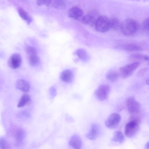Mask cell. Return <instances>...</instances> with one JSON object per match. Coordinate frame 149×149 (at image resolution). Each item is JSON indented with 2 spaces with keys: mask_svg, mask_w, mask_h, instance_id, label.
<instances>
[{
  "mask_svg": "<svg viewBox=\"0 0 149 149\" xmlns=\"http://www.w3.org/2000/svg\"><path fill=\"white\" fill-rule=\"evenodd\" d=\"M120 29L124 36L127 37H132L135 34L137 31L138 24L134 19L128 18L121 23Z\"/></svg>",
  "mask_w": 149,
  "mask_h": 149,
  "instance_id": "1",
  "label": "cell"
},
{
  "mask_svg": "<svg viewBox=\"0 0 149 149\" xmlns=\"http://www.w3.org/2000/svg\"><path fill=\"white\" fill-rule=\"evenodd\" d=\"M140 62L136 61L127 64L120 68L119 76L123 78H126L131 76L138 67Z\"/></svg>",
  "mask_w": 149,
  "mask_h": 149,
  "instance_id": "2",
  "label": "cell"
},
{
  "mask_svg": "<svg viewBox=\"0 0 149 149\" xmlns=\"http://www.w3.org/2000/svg\"><path fill=\"white\" fill-rule=\"evenodd\" d=\"M139 128V122L137 119L132 120L127 123L125 126L124 133L128 137L134 136Z\"/></svg>",
  "mask_w": 149,
  "mask_h": 149,
  "instance_id": "3",
  "label": "cell"
},
{
  "mask_svg": "<svg viewBox=\"0 0 149 149\" xmlns=\"http://www.w3.org/2000/svg\"><path fill=\"white\" fill-rule=\"evenodd\" d=\"M95 26L100 32H106L110 29L109 19L105 16H100L96 19Z\"/></svg>",
  "mask_w": 149,
  "mask_h": 149,
  "instance_id": "4",
  "label": "cell"
},
{
  "mask_svg": "<svg viewBox=\"0 0 149 149\" xmlns=\"http://www.w3.org/2000/svg\"><path fill=\"white\" fill-rule=\"evenodd\" d=\"M110 90V87L109 85L106 84H101L96 90L95 96L100 101L105 100L108 98Z\"/></svg>",
  "mask_w": 149,
  "mask_h": 149,
  "instance_id": "5",
  "label": "cell"
},
{
  "mask_svg": "<svg viewBox=\"0 0 149 149\" xmlns=\"http://www.w3.org/2000/svg\"><path fill=\"white\" fill-rule=\"evenodd\" d=\"M121 119L120 115L116 113H112L108 117L105 121V125L107 127L113 129L116 127Z\"/></svg>",
  "mask_w": 149,
  "mask_h": 149,
  "instance_id": "6",
  "label": "cell"
},
{
  "mask_svg": "<svg viewBox=\"0 0 149 149\" xmlns=\"http://www.w3.org/2000/svg\"><path fill=\"white\" fill-rule=\"evenodd\" d=\"M126 105L128 111L132 114L138 113L140 109V103L133 97H130L127 99Z\"/></svg>",
  "mask_w": 149,
  "mask_h": 149,
  "instance_id": "7",
  "label": "cell"
},
{
  "mask_svg": "<svg viewBox=\"0 0 149 149\" xmlns=\"http://www.w3.org/2000/svg\"><path fill=\"white\" fill-rule=\"evenodd\" d=\"M22 62V58L20 55L17 53H14L9 57L8 61V64L11 68L16 69L20 67Z\"/></svg>",
  "mask_w": 149,
  "mask_h": 149,
  "instance_id": "8",
  "label": "cell"
},
{
  "mask_svg": "<svg viewBox=\"0 0 149 149\" xmlns=\"http://www.w3.org/2000/svg\"><path fill=\"white\" fill-rule=\"evenodd\" d=\"M82 10L78 7H73L69 9L68 13V16L74 19H78L83 15Z\"/></svg>",
  "mask_w": 149,
  "mask_h": 149,
  "instance_id": "9",
  "label": "cell"
},
{
  "mask_svg": "<svg viewBox=\"0 0 149 149\" xmlns=\"http://www.w3.org/2000/svg\"><path fill=\"white\" fill-rule=\"evenodd\" d=\"M16 88L20 91L24 92H28L30 89V85L29 82L24 79L18 80L16 83Z\"/></svg>",
  "mask_w": 149,
  "mask_h": 149,
  "instance_id": "10",
  "label": "cell"
},
{
  "mask_svg": "<svg viewBox=\"0 0 149 149\" xmlns=\"http://www.w3.org/2000/svg\"><path fill=\"white\" fill-rule=\"evenodd\" d=\"M70 145L74 149H81L82 142L80 137L77 135L72 136L69 142Z\"/></svg>",
  "mask_w": 149,
  "mask_h": 149,
  "instance_id": "11",
  "label": "cell"
},
{
  "mask_svg": "<svg viewBox=\"0 0 149 149\" xmlns=\"http://www.w3.org/2000/svg\"><path fill=\"white\" fill-rule=\"evenodd\" d=\"M73 76V72L69 70H66L61 73L60 78L63 82L70 83L72 81Z\"/></svg>",
  "mask_w": 149,
  "mask_h": 149,
  "instance_id": "12",
  "label": "cell"
},
{
  "mask_svg": "<svg viewBox=\"0 0 149 149\" xmlns=\"http://www.w3.org/2000/svg\"><path fill=\"white\" fill-rule=\"evenodd\" d=\"M16 142L18 144L22 143L25 136V133L22 129L19 128L16 129L14 133Z\"/></svg>",
  "mask_w": 149,
  "mask_h": 149,
  "instance_id": "13",
  "label": "cell"
},
{
  "mask_svg": "<svg viewBox=\"0 0 149 149\" xmlns=\"http://www.w3.org/2000/svg\"><path fill=\"white\" fill-rule=\"evenodd\" d=\"M99 132L97 126L95 124L92 125L90 130L86 135L87 137L89 139L93 140L97 137Z\"/></svg>",
  "mask_w": 149,
  "mask_h": 149,
  "instance_id": "14",
  "label": "cell"
},
{
  "mask_svg": "<svg viewBox=\"0 0 149 149\" xmlns=\"http://www.w3.org/2000/svg\"><path fill=\"white\" fill-rule=\"evenodd\" d=\"M30 96L27 94H24L20 98L17 104V107L22 108L28 105L31 102Z\"/></svg>",
  "mask_w": 149,
  "mask_h": 149,
  "instance_id": "15",
  "label": "cell"
},
{
  "mask_svg": "<svg viewBox=\"0 0 149 149\" xmlns=\"http://www.w3.org/2000/svg\"><path fill=\"white\" fill-rule=\"evenodd\" d=\"M123 47L125 50L129 52L140 51L142 49L139 45L132 43L125 44L123 45Z\"/></svg>",
  "mask_w": 149,
  "mask_h": 149,
  "instance_id": "16",
  "label": "cell"
},
{
  "mask_svg": "<svg viewBox=\"0 0 149 149\" xmlns=\"http://www.w3.org/2000/svg\"><path fill=\"white\" fill-rule=\"evenodd\" d=\"M17 11L20 16L28 24L31 22L32 20V17L23 8L19 7L17 9Z\"/></svg>",
  "mask_w": 149,
  "mask_h": 149,
  "instance_id": "17",
  "label": "cell"
},
{
  "mask_svg": "<svg viewBox=\"0 0 149 149\" xmlns=\"http://www.w3.org/2000/svg\"><path fill=\"white\" fill-rule=\"evenodd\" d=\"M96 20L94 17L90 15L84 16L82 19V22L84 24L91 27L95 26Z\"/></svg>",
  "mask_w": 149,
  "mask_h": 149,
  "instance_id": "18",
  "label": "cell"
},
{
  "mask_svg": "<svg viewBox=\"0 0 149 149\" xmlns=\"http://www.w3.org/2000/svg\"><path fill=\"white\" fill-rule=\"evenodd\" d=\"M119 76L118 72L113 70L108 72L106 74V77L108 81L111 82H113L118 79Z\"/></svg>",
  "mask_w": 149,
  "mask_h": 149,
  "instance_id": "19",
  "label": "cell"
},
{
  "mask_svg": "<svg viewBox=\"0 0 149 149\" xmlns=\"http://www.w3.org/2000/svg\"><path fill=\"white\" fill-rule=\"evenodd\" d=\"M111 140L115 142L122 143L125 140L124 136L121 132L118 131H116L114 133Z\"/></svg>",
  "mask_w": 149,
  "mask_h": 149,
  "instance_id": "20",
  "label": "cell"
},
{
  "mask_svg": "<svg viewBox=\"0 0 149 149\" xmlns=\"http://www.w3.org/2000/svg\"><path fill=\"white\" fill-rule=\"evenodd\" d=\"M29 61L31 66H36L40 64V60L37 55H34L29 56Z\"/></svg>",
  "mask_w": 149,
  "mask_h": 149,
  "instance_id": "21",
  "label": "cell"
},
{
  "mask_svg": "<svg viewBox=\"0 0 149 149\" xmlns=\"http://www.w3.org/2000/svg\"><path fill=\"white\" fill-rule=\"evenodd\" d=\"M110 28L114 30H117L120 28L121 24L119 20L115 18L109 19Z\"/></svg>",
  "mask_w": 149,
  "mask_h": 149,
  "instance_id": "22",
  "label": "cell"
},
{
  "mask_svg": "<svg viewBox=\"0 0 149 149\" xmlns=\"http://www.w3.org/2000/svg\"><path fill=\"white\" fill-rule=\"evenodd\" d=\"M75 54L79 58L83 61H86L88 58V55L86 52L83 49H79L75 52Z\"/></svg>",
  "mask_w": 149,
  "mask_h": 149,
  "instance_id": "23",
  "label": "cell"
},
{
  "mask_svg": "<svg viewBox=\"0 0 149 149\" xmlns=\"http://www.w3.org/2000/svg\"><path fill=\"white\" fill-rule=\"evenodd\" d=\"M51 3L53 7L58 9H64L66 6L65 3L63 1L61 0L51 1Z\"/></svg>",
  "mask_w": 149,
  "mask_h": 149,
  "instance_id": "24",
  "label": "cell"
},
{
  "mask_svg": "<svg viewBox=\"0 0 149 149\" xmlns=\"http://www.w3.org/2000/svg\"><path fill=\"white\" fill-rule=\"evenodd\" d=\"M0 148L1 149H8L9 146L6 140L3 137L0 139Z\"/></svg>",
  "mask_w": 149,
  "mask_h": 149,
  "instance_id": "25",
  "label": "cell"
},
{
  "mask_svg": "<svg viewBox=\"0 0 149 149\" xmlns=\"http://www.w3.org/2000/svg\"><path fill=\"white\" fill-rule=\"evenodd\" d=\"M145 55L141 54L135 53L132 54L130 57L131 59L134 60H144Z\"/></svg>",
  "mask_w": 149,
  "mask_h": 149,
  "instance_id": "26",
  "label": "cell"
},
{
  "mask_svg": "<svg viewBox=\"0 0 149 149\" xmlns=\"http://www.w3.org/2000/svg\"><path fill=\"white\" fill-rule=\"evenodd\" d=\"M26 52L29 56L37 55V52L36 49L33 47H29L26 49Z\"/></svg>",
  "mask_w": 149,
  "mask_h": 149,
  "instance_id": "27",
  "label": "cell"
},
{
  "mask_svg": "<svg viewBox=\"0 0 149 149\" xmlns=\"http://www.w3.org/2000/svg\"><path fill=\"white\" fill-rule=\"evenodd\" d=\"M143 26L145 31L149 33V18L144 20L143 23Z\"/></svg>",
  "mask_w": 149,
  "mask_h": 149,
  "instance_id": "28",
  "label": "cell"
},
{
  "mask_svg": "<svg viewBox=\"0 0 149 149\" xmlns=\"http://www.w3.org/2000/svg\"><path fill=\"white\" fill-rule=\"evenodd\" d=\"M50 0H38L37 1V4L39 5H45L48 6L51 3Z\"/></svg>",
  "mask_w": 149,
  "mask_h": 149,
  "instance_id": "29",
  "label": "cell"
},
{
  "mask_svg": "<svg viewBox=\"0 0 149 149\" xmlns=\"http://www.w3.org/2000/svg\"><path fill=\"white\" fill-rule=\"evenodd\" d=\"M145 148L146 149H149V141L146 144Z\"/></svg>",
  "mask_w": 149,
  "mask_h": 149,
  "instance_id": "30",
  "label": "cell"
},
{
  "mask_svg": "<svg viewBox=\"0 0 149 149\" xmlns=\"http://www.w3.org/2000/svg\"><path fill=\"white\" fill-rule=\"evenodd\" d=\"M144 60L146 61H149V56L145 55Z\"/></svg>",
  "mask_w": 149,
  "mask_h": 149,
  "instance_id": "31",
  "label": "cell"
},
{
  "mask_svg": "<svg viewBox=\"0 0 149 149\" xmlns=\"http://www.w3.org/2000/svg\"><path fill=\"white\" fill-rule=\"evenodd\" d=\"M146 84L149 86V78L146 80Z\"/></svg>",
  "mask_w": 149,
  "mask_h": 149,
  "instance_id": "32",
  "label": "cell"
}]
</instances>
